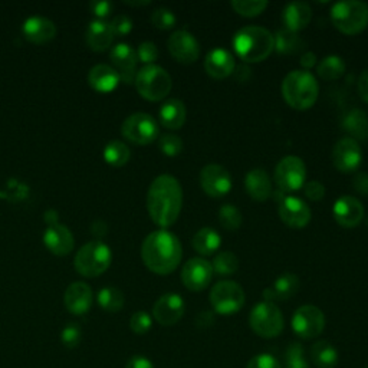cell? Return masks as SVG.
I'll return each instance as SVG.
<instances>
[{
    "instance_id": "6da1fadb",
    "label": "cell",
    "mask_w": 368,
    "mask_h": 368,
    "mask_svg": "<svg viewBox=\"0 0 368 368\" xmlns=\"http://www.w3.org/2000/svg\"><path fill=\"white\" fill-rule=\"evenodd\" d=\"M183 206V189L171 174H161L153 180L147 193L150 217L160 227L171 226L180 216Z\"/></svg>"
},
{
    "instance_id": "7a4b0ae2",
    "label": "cell",
    "mask_w": 368,
    "mask_h": 368,
    "mask_svg": "<svg viewBox=\"0 0 368 368\" xmlns=\"http://www.w3.org/2000/svg\"><path fill=\"white\" fill-rule=\"evenodd\" d=\"M181 256L183 248L180 239L166 229L150 233L141 244L144 265L158 275H168L175 271Z\"/></svg>"
},
{
    "instance_id": "3957f363",
    "label": "cell",
    "mask_w": 368,
    "mask_h": 368,
    "mask_svg": "<svg viewBox=\"0 0 368 368\" xmlns=\"http://www.w3.org/2000/svg\"><path fill=\"white\" fill-rule=\"evenodd\" d=\"M233 48L244 63H261L275 49V38L266 28L243 26L233 36Z\"/></svg>"
},
{
    "instance_id": "277c9868",
    "label": "cell",
    "mask_w": 368,
    "mask_h": 368,
    "mask_svg": "<svg viewBox=\"0 0 368 368\" xmlns=\"http://www.w3.org/2000/svg\"><path fill=\"white\" fill-rule=\"evenodd\" d=\"M320 94L317 78L305 70H295L289 72L282 81V95L285 101L296 108L306 109L315 104Z\"/></svg>"
},
{
    "instance_id": "5b68a950",
    "label": "cell",
    "mask_w": 368,
    "mask_h": 368,
    "mask_svg": "<svg viewBox=\"0 0 368 368\" xmlns=\"http://www.w3.org/2000/svg\"><path fill=\"white\" fill-rule=\"evenodd\" d=\"M112 254L107 243L91 240L85 243L75 256V269L85 278H97L102 275L111 265Z\"/></svg>"
},
{
    "instance_id": "8992f818",
    "label": "cell",
    "mask_w": 368,
    "mask_h": 368,
    "mask_svg": "<svg viewBox=\"0 0 368 368\" xmlns=\"http://www.w3.org/2000/svg\"><path fill=\"white\" fill-rule=\"evenodd\" d=\"M331 21L345 35H355L368 25V5L359 0H341L331 8Z\"/></svg>"
},
{
    "instance_id": "52a82bcc",
    "label": "cell",
    "mask_w": 368,
    "mask_h": 368,
    "mask_svg": "<svg viewBox=\"0 0 368 368\" xmlns=\"http://www.w3.org/2000/svg\"><path fill=\"white\" fill-rule=\"evenodd\" d=\"M139 94L148 101H161L171 91L173 81L170 74L158 65L143 67L134 80Z\"/></svg>"
},
{
    "instance_id": "ba28073f",
    "label": "cell",
    "mask_w": 368,
    "mask_h": 368,
    "mask_svg": "<svg viewBox=\"0 0 368 368\" xmlns=\"http://www.w3.org/2000/svg\"><path fill=\"white\" fill-rule=\"evenodd\" d=\"M252 331L262 338H276L283 331V315L274 302L262 301L256 303L249 315Z\"/></svg>"
},
{
    "instance_id": "9c48e42d",
    "label": "cell",
    "mask_w": 368,
    "mask_h": 368,
    "mask_svg": "<svg viewBox=\"0 0 368 368\" xmlns=\"http://www.w3.org/2000/svg\"><path fill=\"white\" fill-rule=\"evenodd\" d=\"M209 299L217 314L233 315L243 308L247 296L240 283L234 281H220L212 288Z\"/></svg>"
},
{
    "instance_id": "30bf717a",
    "label": "cell",
    "mask_w": 368,
    "mask_h": 368,
    "mask_svg": "<svg viewBox=\"0 0 368 368\" xmlns=\"http://www.w3.org/2000/svg\"><path fill=\"white\" fill-rule=\"evenodd\" d=\"M292 331L302 340H314L325 328V315L315 305H302L291 320Z\"/></svg>"
},
{
    "instance_id": "8fae6325",
    "label": "cell",
    "mask_w": 368,
    "mask_h": 368,
    "mask_svg": "<svg viewBox=\"0 0 368 368\" xmlns=\"http://www.w3.org/2000/svg\"><path fill=\"white\" fill-rule=\"evenodd\" d=\"M121 134L134 144L146 146L158 137V124L150 114L136 112L122 122Z\"/></svg>"
},
{
    "instance_id": "7c38bea8",
    "label": "cell",
    "mask_w": 368,
    "mask_h": 368,
    "mask_svg": "<svg viewBox=\"0 0 368 368\" xmlns=\"http://www.w3.org/2000/svg\"><path fill=\"white\" fill-rule=\"evenodd\" d=\"M306 178V166L298 156L283 157L275 168V181L283 192L299 190Z\"/></svg>"
},
{
    "instance_id": "4fadbf2b",
    "label": "cell",
    "mask_w": 368,
    "mask_h": 368,
    "mask_svg": "<svg viewBox=\"0 0 368 368\" xmlns=\"http://www.w3.org/2000/svg\"><path fill=\"white\" fill-rule=\"evenodd\" d=\"M167 48L173 58L183 64H192L200 56L199 40L186 29L174 31L167 40Z\"/></svg>"
},
{
    "instance_id": "5bb4252c",
    "label": "cell",
    "mask_w": 368,
    "mask_h": 368,
    "mask_svg": "<svg viewBox=\"0 0 368 368\" xmlns=\"http://www.w3.org/2000/svg\"><path fill=\"white\" fill-rule=\"evenodd\" d=\"M184 311H186V303H184V299L181 298V295L168 292L161 295L156 301L153 306V318L160 325L171 327L183 318Z\"/></svg>"
},
{
    "instance_id": "9a60e30c",
    "label": "cell",
    "mask_w": 368,
    "mask_h": 368,
    "mask_svg": "<svg viewBox=\"0 0 368 368\" xmlns=\"http://www.w3.org/2000/svg\"><path fill=\"white\" fill-rule=\"evenodd\" d=\"M200 184L206 195L222 197L232 189V175L220 164H207L200 171Z\"/></svg>"
},
{
    "instance_id": "2e32d148",
    "label": "cell",
    "mask_w": 368,
    "mask_h": 368,
    "mask_svg": "<svg viewBox=\"0 0 368 368\" xmlns=\"http://www.w3.org/2000/svg\"><path fill=\"white\" fill-rule=\"evenodd\" d=\"M111 63L119 75V80L126 84H133L136 80L137 68V50L129 43H117L109 52Z\"/></svg>"
},
{
    "instance_id": "e0dca14e",
    "label": "cell",
    "mask_w": 368,
    "mask_h": 368,
    "mask_svg": "<svg viewBox=\"0 0 368 368\" xmlns=\"http://www.w3.org/2000/svg\"><path fill=\"white\" fill-rule=\"evenodd\" d=\"M213 278L212 264L203 258H193L184 264L181 269V281L190 291H203Z\"/></svg>"
},
{
    "instance_id": "ac0fdd59",
    "label": "cell",
    "mask_w": 368,
    "mask_h": 368,
    "mask_svg": "<svg viewBox=\"0 0 368 368\" xmlns=\"http://www.w3.org/2000/svg\"><path fill=\"white\" fill-rule=\"evenodd\" d=\"M362 161V151L358 141L352 137H344L337 141L332 150V163L342 173L355 171Z\"/></svg>"
},
{
    "instance_id": "d6986e66",
    "label": "cell",
    "mask_w": 368,
    "mask_h": 368,
    "mask_svg": "<svg viewBox=\"0 0 368 368\" xmlns=\"http://www.w3.org/2000/svg\"><path fill=\"white\" fill-rule=\"evenodd\" d=\"M279 217L289 227L301 229L311 220V209L301 197L283 196L279 200Z\"/></svg>"
},
{
    "instance_id": "ffe728a7",
    "label": "cell",
    "mask_w": 368,
    "mask_h": 368,
    "mask_svg": "<svg viewBox=\"0 0 368 368\" xmlns=\"http://www.w3.org/2000/svg\"><path fill=\"white\" fill-rule=\"evenodd\" d=\"M45 247L56 256H67L74 249V234L65 224H52L43 233Z\"/></svg>"
},
{
    "instance_id": "44dd1931",
    "label": "cell",
    "mask_w": 368,
    "mask_h": 368,
    "mask_svg": "<svg viewBox=\"0 0 368 368\" xmlns=\"http://www.w3.org/2000/svg\"><path fill=\"white\" fill-rule=\"evenodd\" d=\"M332 215L342 227H355L364 217V206L358 199L344 195L335 200Z\"/></svg>"
},
{
    "instance_id": "7402d4cb",
    "label": "cell",
    "mask_w": 368,
    "mask_h": 368,
    "mask_svg": "<svg viewBox=\"0 0 368 368\" xmlns=\"http://www.w3.org/2000/svg\"><path fill=\"white\" fill-rule=\"evenodd\" d=\"M92 301H94L92 289L85 282H74L65 291V296H64L65 306L67 310L74 315L87 314L91 310Z\"/></svg>"
},
{
    "instance_id": "603a6c76",
    "label": "cell",
    "mask_w": 368,
    "mask_h": 368,
    "mask_svg": "<svg viewBox=\"0 0 368 368\" xmlns=\"http://www.w3.org/2000/svg\"><path fill=\"white\" fill-rule=\"evenodd\" d=\"M205 68L212 78L223 80L232 75L236 68L234 56L224 48H215L205 58Z\"/></svg>"
},
{
    "instance_id": "cb8c5ba5",
    "label": "cell",
    "mask_w": 368,
    "mask_h": 368,
    "mask_svg": "<svg viewBox=\"0 0 368 368\" xmlns=\"http://www.w3.org/2000/svg\"><path fill=\"white\" fill-rule=\"evenodd\" d=\"M22 33L29 42L43 45L56 36V26L45 16H31L23 22Z\"/></svg>"
},
{
    "instance_id": "d4e9b609",
    "label": "cell",
    "mask_w": 368,
    "mask_h": 368,
    "mask_svg": "<svg viewBox=\"0 0 368 368\" xmlns=\"http://www.w3.org/2000/svg\"><path fill=\"white\" fill-rule=\"evenodd\" d=\"M299 285L301 283L298 275L292 272H285L279 275L271 286L264 289V299L274 303L275 301H288L293 295H296V292L299 291Z\"/></svg>"
},
{
    "instance_id": "484cf974",
    "label": "cell",
    "mask_w": 368,
    "mask_h": 368,
    "mask_svg": "<svg viewBox=\"0 0 368 368\" xmlns=\"http://www.w3.org/2000/svg\"><path fill=\"white\" fill-rule=\"evenodd\" d=\"M313 9L306 2H291L282 11V22L285 29L298 32L310 25Z\"/></svg>"
},
{
    "instance_id": "4316f807",
    "label": "cell",
    "mask_w": 368,
    "mask_h": 368,
    "mask_svg": "<svg viewBox=\"0 0 368 368\" xmlns=\"http://www.w3.org/2000/svg\"><path fill=\"white\" fill-rule=\"evenodd\" d=\"M114 38L115 35H114L112 26L107 21H102V19L92 21L87 28V35H85L87 45L90 46V49L95 52L107 50L111 46Z\"/></svg>"
},
{
    "instance_id": "83f0119b",
    "label": "cell",
    "mask_w": 368,
    "mask_h": 368,
    "mask_svg": "<svg viewBox=\"0 0 368 368\" xmlns=\"http://www.w3.org/2000/svg\"><path fill=\"white\" fill-rule=\"evenodd\" d=\"M244 189L249 196L258 202L266 200L272 193V183L269 174L264 168H254L244 175Z\"/></svg>"
},
{
    "instance_id": "f1b7e54d",
    "label": "cell",
    "mask_w": 368,
    "mask_h": 368,
    "mask_svg": "<svg viewBox=\"0 0 368 368\" xmlns=\"http://www.w3.org/2000/svg\"><path fill=\"white\" fill-rule=\"evenodd\" d=\"M119 75L115 68L107 64H98L88 72V84L98 92L108 94L114 91L119 84Z\"/></svg>"
},
{
    "instance_id": "f546056e",
    "label": "cell",
    "mask_w": 368,
    "mask_h": 368,
    "mask_svg": "<svg viewBox=\"0 0 368 368\" xmlns=\"http://www.w3.org/2000/svg\"><path fill=\"white\" fill-rule=\"evenodd\" d=\"M186 115H188L186 105H184L181 99H177V98L167 99L160 107V111H158L160 122L170 130L181 129L184 121H186Z\"/></svg>"
},
{
    "instance_id": "4dcf8cb0",
    "label": "cell",
    "mask_w": 368,
    "mask_h": 368,
    "mask_svg": "<svg viewBox=\"0 0 368 368\" xmlns=\"http://www.w3.org/2000/svg\"><path fill=\"white\" fill-rule=\"evenodd\" d=\"M193 248L203 256L213 255L222 243V237L213 227H202L193 236Z\"/></svg>"
},
{
    "instance_id": "1f68e13d",
    "label": "cell",
    "mask_w": 368,
    "mask_h": 368,
    "mask_svg": "<svg viewBox=\"0 0 368 368\" xmlns=\"http://www.w3.org/2000/svg\"><path fill=\"white\" fill-rule=\"evenodd\" d=\"M311 359L318 368H335L340 362V354L331 342L320 340L311 348Z\"/></svg>"
},
{
    "instance_id": "d6a6232c",
    "label": "cell",
    "mask_w": 368,
    "mask_h": 368,
    "mask_svg": "<svg viewBox=\"0 0 368 368\" xmlns=\"http://www.w3.org/2000/svg\"><path fill=\"white\" fill-rule=\"evenodd\" d=\"M318 75L325 81H335L345 72V63L340 55H327L317 67Z\"/></svg>"
},
{
    "instance_id": "836d02e7",
    "label": "cell",
    "mask_w": 368,
    "mask_h": 368,
    "mask_svg": "<svg viewBox=\"0 0 368 368\" xmlns=\"http://www.w3.org/2000/svg\"><path fill=\"white\" fill-rule=\"evenodd\" d=\"M342 129L348 133H351L357 139L367 137L368 131V119L365 117V112L362 109L354 108L342 118Z\"/></svg>"
},
{
    "instance_id": "e575fe53",
    "label": "cell",
    "mask_w": 368,
    "mask_h": 368,
    "mask_svg": "<svg viewBox=\"0 0 368 368\" xmlns=\"http://www.w3.org/2000/svg\"><path fill=\"white\" fill-rule=\"evenodd\" d=\"M102 156L108 164H111L114 167H121L129 163V160L131 157V151L127 144L118 141V140H112L105 146Z\"/></svg>"
},
{
    "instance_id": "d590c367",
    "label": "cell",
    "mask_w": 368,
    "mask_h": 368,
    "mask_svg": "<svg viewBox=\"0 0 368 368\" xmlns=\"http://www.w3.org/2000/svg\"><path fill=\"white\" fill-rule=\"evenodd\" d=\"M98 303L102 310L108 313H118L124 306L126 298L118 288L115 286H105L98 292Z\"/></svg>"
},
{
    "instance_id": "8d00e7d4",
    "label": "cell",
    "mask_w": 368,
    "mask_h": 368,
    "mask_svg": "<svg viewBox=\"0 0 368 368\" xmlns=\"http://www.w3.org/2000/svg\"><path fill=\"white\" fill-rule=\"evenodd\" d=\"M274 38H275V49L279 53H285V55L296 53L302 46V40L298 32H292L285 28L279 29Z\"/></svg>"
},
{
    "instance_id": "74e56055",
    "label": "cell",
    "mask_w": 368,
    "mask_h": 368,
    "mask_svg": "<svg viewBox=\"0 0 368 368\" xmlns=\"http://www.w3.org/2000/svg\"><path fill=\"white\" fill-rule=\"evenodd\" d=\"M212 268H213V272H216L217 275H222V276L232 275L239 268V258L230 251H222L215 255Z\"/></svg>"
},
{
    "instance_id": "f35d334b",
    "label": "cell",
    "mask_w": 368,
    "mask_h": 368,
    "mask_svg": "<svg viewBox=\"0 0 368 368\" xmlns=\"http://www.w3.org/2000/svg\"><path fill=\"white\" fill-rule=\"evenodd\" d=\"M243 220V216L239 210V207H236L234 205L226 203L220 207L219 210V222L222 224V227H224L229 232H234L240 227Z\"/></svg>"
},
{
    "instance_id": "ab89813d",
    "label": "cell",
    "mask_w": 368,
    "mask_h": 368,
    "mask_svg": "<svg viewBox=\"0 0 368 368\" xmlns=\"http://www.w3.org/2000/svg\"><path fill=\"white\" fill-rule=\"evenodd\" d=\"M232 8L242 16H256L268 8L266 0H233Z\"/></svg>"
},
{
    "instance_id": "60d3db41",
    "label": "cell",
    "mask_w": 368,
    "mask_h": 368,
    "mask_svg": "<svg viewBox=\"0 0 368 368\" xmlns=\"http://www.w3.org/2000/svg\"><path fill=\"white\" fill-rule=\"evenodd\" d=\"M286 368H310V362L305 357L303 347L299 342H292L285 352Z\"/></svg>"
},
{
    "instance_id": "b9f144b4",
    "label": "cell",
    "mask_w": 368,
    "mask_h": 368,
    "mask_svg": "<svg viewBox=\"0 0 368 368\" xmlns=\"http://www.w3.org/2000/svg\"><path fill=\"white\" fill-rule=\"evenodd\" d=\"M60 340H63V344L70 348L74 350L80 345L81 340H82V330L78 324L75 323H70L65 325V328L60 332Z\"/></svg>"
},
{
    "instance_id": "7bdbcfd3",
    "label": "cell",
    "mask_w": 368,
    "mask_h": 368,
    "mask_svg": "<svg viewBox=\"0 0 368 368\" xmlns=\"http://www.w3.org/2000/svg\"><path fill=\"white\" fill-rule=\"evenodd\" d=\"M158 147L161 150L163 154L166 156H170V157H174L177 154L181 153L183 150V141L178 136H174V134H164L160 137L158 140Z\"/></svg>"
},
{
    "instance_id": "ee69618b",
    "label": "cell",
    "mask_w": 368,
    "mask_h": 368,
    "mask_svg": "<svg viewBox=\"0 0 368 368\" xmlns=\"http://www.w3.org/2000/svg\"><path fill=\"white\" fill-rule=\"evenodd\" d=\"M175 21L174 12L167 8H158L151 13V22L158 29H170L175 25Z\"/></svg>"
},
{
    "instance_id": "f6af8a7d",
    "label": "cell",
    "mask_w": 368,
    "mask_h": 368,
    "mask_svg": "<svg viewBox=\"0 0 368 368\" xmlns=\"http://www.w3.org/2000/svg\"><path fill=\"white\" fill-rule=\"evenodd\" d=\"M153 327V318L146 311H137L133 314L130 320V328L133 332L143 335L147 334Z\"/></svg>"
},
{
    "instance_id": "bcb514c9",
    "label": "cell",
    "mask_w": 368,
    "mask_h": 368,
    "mask_svg": "<svg viewBox=\"0 0 368 368\" xmlns=\"http://www.w3.org/2000/svg\"><path fill=\"white\" fill-rule=\"evenodd\" d=\"M247 368H282L279 359L268 352L258 354L249 359Z\"/></svg>"
},
{
    "instance_id": "7dc6e473",
    "label": "cell",
    "mask_w": 368,
    "mask_h": 368,
    "mask_svg": "<svg viewBox=\"0 0 368 368\" xmlns=\"http://www.w3.org/2000/svg\"><path fill=\"white\" fill-rule=\"evenodd\" d=\"M137 58H139V60H141V63L151 65L158 58V49H157L156 43H153L150 40L141 42L137 49Z\"/></svg>"
},
{
    "instance_id": "c3c4849f",
    "label": "cell",
    "mask_w": 368,
    "mask_h": 368,
    "mask_svg": "<svg viewBox=\"0 0 368 368\" xmlns=\"http://www.w3.org/2000/svg\"><path fill=\"white\" fill-rule=\"evenodd\" d=\"M115 36H126L133 29V21L127 15H117L112 22H109Z\"/></svg>"
},
{
    "instance_id": "681fc988",
    "label": "cell",
    "mask_w": 368,
    "mask_h": 368,
    "mask_svg": "<svg viewBox=\"0 0 368 368\" xmlns=\"http://www.w3.org/2000/svg\"><path fill=\"white\" fill-rule=\"evenodd\" d=\"M303 192H305L306 197L317 202V200L324 199V196H325V186H324L321 181L313 180L310 183H305L303 184Z\"/></svg>"
},
{
    "instance_id": "f907efd6",
    "label": "cell",
    "mask_w": 368,
    "mask_h": 368,
    "mask_svg": "<svg viewBox=\"0 0 368 368\" xmlns=\"http://www.w3.org/2000/svg\"><path fill=\"white\" fill-rule=\"evenodd\" d=\"M90 8H91L92 13L98 19H102V21H104V18H107L112 12V4L107 2V0H99V2H91Z\"/></svg>"
},
{
    "instance_id": "816d5d0a",
    "label": "cell",
    "mask_w": 368,
    "mask_h": 368,
    "mask_svg": "<svg viewBox=\"0 0 368 368\" xmlns=\"http://www.w3.org/2000/svg\"><path fill=\"white\" fill-rule=\"evenodd\" d=\"M352 183H354V189H355L358 193L368 196V173H365V171H358V173L354 175Z\"/></svg>"
},
{
    "instance_id": "f5cc1de1",
    "label": "cell",
    "mask_w": 368,
    "mask_h": 368,
    "mask_svg": "<svg viewBox=\"0 0 368 368\" xmlns=\"http://www.w3.org/2000/svg\"><path fill=\"white\" fill-rule=\"evenodd\" d=\"M126 368H154L151 359L144 355H134L129 359Z\"/></svg>"
},
{
    "instance_id": "db71d44e",
    "label": "cell",
    "mask_w": 368,
    "mask_h": 368,
    "mask_svg": "<svg viewBox=\"0 0 368 368\" xmlns=\"http://www.w3.org/2000/svg\"><path fill=\"white\" fill-rule=\"evenodd\" d=\"M358 92L361 98L368 104V68L362 71L358 78Z\"/></svg>"
},
{
    "instance_id": "11a10c76",
    "label": "cell",
    "mask_w": 368,
    "mask_h": 368,
    "mask_svg": "<svg viewBox=\"0 0 368 368\" xmlns=\"http://www.w3.org/2000/svg\"><path fill=\"white\" fill-rule=\"evenodd\" d=\"M301 65L305 71H308L311 68H314L317 65V55L314 52H305L302 56H301Z\"/></svg>"
},
{
    "instance_id": "9f6ffc18",
    "label": "cell",
    "mask_w": 368,
    "mask_h": 368,
    "mask_svg": "<svg viewBox=\"0 0 368 368\" xmlns=\"http://www.w3.org/2000/svg\"><path fill=\"white\" fill-rule=\"evenodd\" d=\"M196 323H197L199 327H209V325H212V324L215 323V315H213L212 313L205 311V313H202V314L197 315Z\"/></svg>"
},
{
    "instance_id": "6f0895ef",
    "label": "cell",
    "mask_w": 368,
    "mask_h": 368,
    "mask_svg": "<svg viewBox=\"0 0 368 368\" xmlns=\"http://www.w3.org/2000/svg\"><path fill=\"white\" fill-rule=\"evenodd\" d=\"M233 72H234V75H236V78H237L239 81H248V78L252 75L251 68H249V67H247V65L236 67Z\"/></svg>"
},
{
    "instance_id": "680465c9",
    "label": "cell",
    "mask_w": 368,
    "mask_h": 368,
    "mask_svg": "<svg viewBox=\"0 0 368 368\" xmlns=\"http://www.w3.org/2000/svg\"><path fill=\"white\" fill-rule=\"evenodd\" d=\"M107 230H108L107 223L102 222V220H97V222H94V223L91 224V232H92L97 237L105 236V234H107Z\"/></svg>"
},
{
    "instance_id": "91938a15",
    "label": "cell",
    "mask_w": 368,
    "mask_h": 368,
    "mask_svg": "<svg viewBox=\"0 0 368 368\" xmlns=\"http://www.w3.org/2000/svg\"><path fill=\"white\" fill-rule=\"evenodd\" d=\"M55 219H58V213H56L55 210H49V212H46V213H45V222H48V223H49V226H52V224H56V223H58Z\"/></svg>"
},
{
    "instance_id": "94428289",
    "label": "cell",
    "mask_w": 368,
    "mask_h": 368,
    "mask_svg": "<svg viewBox=\"0 0 368 368\" xmlns=\"http://www.w3.org/2000/svg\"><path fill=\"white\" fill-rule=\"evenodd\" d=\"M124 4L130 5V6H147L151 2H150V0H126Z\"/></svg>"
},
{
    "instance_id": "6125c7cd",
    "label": "cell",
    "mask_w": 368,
    "mask_h": 368,
    "mask_svg": "<svg viewBox=\"0 0 368 368\" xmlns=\"http://www.w3.org/2000/svg\"><path fill=\"white\" fill-rule=\"evenodd\" d=\"M364 368H368V365H365V367H364Z\"/></svg>"
},
{
    "instance_id": "be15d7a7",
    "label": "cell",
    "mask_w": 368,
    "mask_h": 368,
    "mask_svg": "<svg viewBox=\"0 0 368 368\" xmlns=\"http://www.w3.org/2000/svg\"><path fill=\"white\" fill-rule=\"evenodd\" d=\"M367 224H368V217H367Z\"/></svg>"
}]
</instances>
